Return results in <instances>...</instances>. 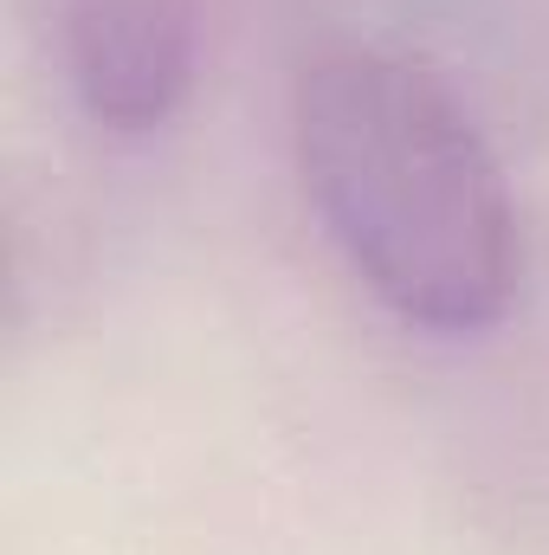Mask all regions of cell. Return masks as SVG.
Instances as JSON below:
<instances>
[{
	"label": "cell",
	"instance_id": "6da1fadb",
	"mask_svg": "<svg viewBox=\"0 0 549 555\" xmlns=\"http://www.w3.org/2000/svg\"><path fill=\"white\" fill-rule=\"evenodd\" d=\"M304 194L401 323L485 330L518 291V207L465 104L408 52L323 46L291 91Z\"/></svg>",
	"mask_w": 549,
	"mask_h": 555
},
{
	"label": "cell",
	"instance_id": "7a4b0ae2",
	"mask_svg": "<svg viewBox=\"0 0 549 555\" xmlns=\"http://www.w3.org/2000/svg\"><path fill=\"white\" fill-rule=\"evenodd\" d=\"M78 104L111 130H155L194 85V0H59Z\"/></svg>",
	"mask_w": 549,
	"mask_h": 555
}]
</instances>
